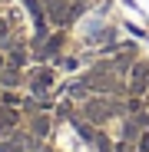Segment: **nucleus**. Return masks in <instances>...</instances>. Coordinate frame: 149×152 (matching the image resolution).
Returning <instances> with one entry per match:
<instances>
[{"label": "nucleus", "instance_id": "1", "mask_svg": "<svg viewBox=\"0 0 149 152\" xmlns=\"http://www.w3.org/2000/svg\"><path fill=\"white\" fill-rule=\"evenodd\" d=\"M149 63H96L66 89L63 113L90 152H149Z\"/></svg>", "mask_w": 149, "mask_h": 152}]
</instances>
